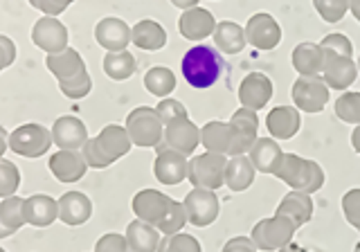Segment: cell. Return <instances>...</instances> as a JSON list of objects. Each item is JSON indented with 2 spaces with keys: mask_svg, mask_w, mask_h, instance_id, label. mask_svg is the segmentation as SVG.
Segmentation results:
<instances>
[{
  "mask_svg": "<svg viewBox=\"0 0 360 252\" xmlns=\"http://www.w3.org/2000/svg\"><path fill=\"white\" fill-rule=\"evenodd\" d=\"M180 73L191 88L207 90L223 75V56L212 45H194L180 61Z\"/></svg>",
  "mask_w": 360,
  "mask_h": 252,
  "instance_id": "obj_1",
  "label": "cell"
},
{
  "mask_svg": "<svg viewBox=\"0 0 360 252\" xmlns=\"http://www.w3.org/2000/svg\"><path fill=\"white\" fill-rule=\"evenodd\" d=\"M275 176L288 187L307 194L320 191L324 185V169L315 160H307L297 153H284Z\"/></svg>",
  "mask_w": 360,
  "mask_h": 252,
  "instance_id": "obj_2",
  "label": "cell"
},
{
  "mask_svg": "<svg viewBox=\"0 0 360 252\" xmlns=\"http://www.w3.org/2000/svg\"><path fill=\"white\" fill-rule=\"evenodd\" d=\"M133 146L142 149H155L162 142L165 135V122L158 115V111L151 106H138L127 115V124H124Z\"/></svg>",
  "mask_w": 360,
  "mask_h": 252,
  "instance_id": "obj_3",
  "label": "cell"
},
{
  "mask_svg": "<svg viewBox=\"0 0 360 252\" xmlns=\"http://www.w3.org/2000/svg\"><path fill=\"white\" fill-rule=\"evenodd\" d=\"M9 151H14L16 156L22 158H43L50 151V146L54 144L52 140V131L45 129L43 124L30 122V124H20L14 131L9 133Z\"/></svg>",
  "mask_w": 360,
  "mask_h": 252,
  "instance_id": "obj_4",
  "label": "cell"
},
{
  "mask_svg": "<svg viewBox=\"0 0 360 252\" xmlns=\"http://www.w3.org/2000/svg\"><path fill=\"white\" fill-rule=\"evenodd\" d=\"M225 167H228V156L205 151L189 160L187 180L194 187L217 191L225 185Z\"/></svg>",
  "mask_w": 360,
  "mask_h": 252,
  "instance_id": "obj_5",
  "label": "cell"
},
{
  "mask_svg": "<svg viewBox=\"0 0 360 252\" xmlns=\"http://www.w3.org/2000/svg\"><path fill=\"white\" fill-rule=\"evenodd\" d=\"M297 225L288 221L286 216H270V219H262L250 232V239L262 252H277L284 246H288L295 237Z\"/></svg>",
  "mask_w": 360,
  "mask_h": 252,
  "instance_id": "obj_6",
  "label": "cell"
},
{
  "mask_svg": "<svg viewBox=\"0 0 360 252\" xmlns=\"http://www.w3.org/2000/svg\"><path fill=\"white\" fill-rule=\"evenodd\" d=\"M183 205H185V212H187V221L196 227L212 225L219 219V212H221V203H219L217 191L200 189V187L191 189L185 196Z\"/></svg>",
  "mask_w": 360,
  "mask_h": 252,
  "instance_id": "obj_7",
  "label": "cell"
},
{
  "mask_svg": "<svg viewBox=\"0 0 360 252\" xmlns=\"http://www.w3.org/2000/svg\"><path fill=\"white\" fill-rule=\"evenodd\" d=\"M331 88L324 84L322 77H300L292 84V101L302 113H320L329 101Z\"/></svg>",
  "mask_w": 360,
  "mask_h": 252,
  "instance_id": "obj_8",
  "label": "cell"
},
{
  "mask_svg": "<svg viewBox=\"0 0 360 252\" xmlns=\"http://www.w3.org/2000/svg\"><path fill=\"white\" fill-rule=\"evenodd\" d=\"M187 169H189L187 156L165 146V142H160L155 146L153 176L158 182H162V185H169V187L180 185L183 180H187Z\"/></svg>",
  "mask_w": 360,
  "mask_h": 252,
  "instance_id": "obj_9",
  "label": "cell"
},
{
  "mask_svg": "<svg viewBox=\"0 0 360 252\" xmlns=\"http://www.w3.org/2000/svg\"><path fill=\"white\" fill-rule=\"evenodd\" d=\"M228 124H230V133H232L230 158L232 156H245V153H250L252 144L257 142V131H259L257 111L239 108L230 118Z\"/></svg>",
  "mask_w": 360,
  "mask_h": 252,
  "instance_id": "obj_10",
  "label": "cell"
},
{
  "mask_svg": "<svg viewBox=\"0 0 360 252\" xmlns=\"http://www.w3.org/2000/svg\"><path fill=\"white\" fill-rule=\"evenodd\" d=\"M245 41L257 50H275L279 41H281V27L279 23L266 14V11H259V14H252L245 23Z\"/></svg>",
  "mask_w": 360,
  "mask_h": 252,
  "instance_id": "obj_11",
  "label": "cell"
},
{
  "mask_svg": "<svg viewBox=\"0 0 360 252\" xmlns=\"http://www.w3.org/2000/svg\"><path fill=\"white\" fill-rule=\"evenodd\" d=\"M68 27L59 18L43 16L32 27V43L45 54H56L68 48Z\"/></svg>",
  "mask_w": 360,
  "mask_h": 252,
  "instance_id": "obj_12",
  "label": "cell"
},
{
  "mask_svg": "<svg viewBox=\"0 0 360 252\" xmlns=\"http://www.w3.org/2000/svg\"><path fill=\"white\" fill-rule=\"evenodd\" d=\"M320 77L331 90H347L358 77V63L352 56H340L335 52L324 50V65Z\"/></svg>",
  "mask_w": 360,
  "mask_h": 252,
  "instance_id": "obj_13",
  "label": "cell"
},
{
  "mask_svg": "<svg viewBox=\"0 0 360 252\" xmlns=\"http://www.w3.org/2000/svg\"><path fill=\"white\" fill-rule=\"evenodd\" d=\"M165 146L174 149V151L191 156L200 144V129L187 118H178L174 122L165 124V135H162Z\"/></svg>",
  "mask_w": 360,
  "mask_h": 252,
  "instance_id": "obj_14",
  "label": "cell"
},
{
  "mask_svg": "<svg viewBox=\"0 0 360 252\" xmlns=\"http://www.w3.org/2000/svg\"><path fill=\"white\" fill-rule=\"evenodd\" d=\"M273 95H275V86L270 82V77H266L264 73L245 75L243 82L239 84V101L243 108L250 111L266 108Z\"/></svg>",
  "mask_w": 360,
  "mask_h": 252,
  "instance_id": "obj_15",
  "label": "cell"
},
{
  "mask_svg": "<svg viewBox=\"0 0 360 252\" xmlns=\"http://www.w3.org/2000/svg\"><path fill=\"white\" fill-rule=\"evenodd\" d=\"M172 203H174V199H169L167 194L158 191V189H140L133 196L131 208L140 221L158 225L162 221V216L167 214V210L172 208Z\"/></svg>",
  "mask_w": 360,
  "mask_h": 252,
  "instance_id": "obj_16",
  "label": "cell"
},
{
  "mask_svg": "<svg viewBox=\"0 0 360 252\" xmlns=\"http://www.w3.org/2000/svg\"><path fill=\"white\" fill-rule=\"evenodd\" d=\"M52 140L63 151H82L88 142V126L75 115H63L52 124Z\"/></svg>",
  "mask_w": 360,
  "mask_h": 252,
  "instance_id": "obj_17",
  "label": "cell"
},
{
  "mask_svg": "<svg viewBox=\"0 0 360 252\" xmlns=\"http://www.w3.org/2000/svg\"><path fill=\"white\" fill-rule=\"evenodd\" d=\"M95 41L106 52H122L131 43V27L117 16H106L95 25Z\"/></svg>",
  "mask_w": 360,
  "mask_h": 252,
  "instance_id": "obj_18",
  "label": "cell"
},
{
  "mask_svg": "<svg viewBox=\"0 0 360 252\" xmlns=\"http://www.w3.org/2000/svg\"><path fill=\"white\" fill-rule=\"evenodd\" d=\"M217 30V18H214L212 11L202 9V7H191L183 11V16L178 20V32L180 37L187 41H202L214 34Z\"/></svg>",
  "mask_w": 360,
  "mask_h": 252,
  "instance_id": "obj_19",
  "label": "cell"
},
{
  "mask_svg": "<svg viewBox=\"0 0 360 252\" xmlns=\"http://www.w3.org/2000/svg\"><path fill=\"white\" fill-rule=\"evenodd\" d=\"M52 176L59 182H77L86 176L88 171V163L82 151H63L59 149L54 156H50L48 163Z\"/></svg>",
  "mask_w": 360,
  "mask_h": 252,
  "instance_id": "obj_20",
  "label": "cell"
},
{
  "mask_svg": "<svg viewBox=\"0 0 360 252\" xmlns=\"http://www.w3.org/2000/svg\"><path fill=\"white\" fill-rule=\"evenodd\" d=\"M56 201H59V221L70 227L84 225L93 216V201L82 191H65Z\"/></svg>",
  "mask_w": 360,
  "mask_h": 252,
  "instance_id": "obj_21",
  "label": "cell"
},
{
  "mask_svg": "<svg viewBox=\"0 0 360 252\" xmlns=\"http://www.w3.org/2000/svg\"><path fill=\"white\" fill-rule=\"evenodd\" d=\"M25 223L34 227H50L54 221H59V201L48 196V194H34L25 199Z\"/></svg>",
  "mask_w": 360,
  "mask_h": 252,
  "instance_id": "obj_22",
  "label": "cell"
},
{
  "mask_svg": "<svg viewBox=\"0 0 360 252\" xmlns=\"http://www.w3.org/2000/svg\"><path fill=\"white\" fill-rule=\"evenodd\" d=\"M300 126H302L300 111L290 108V106L270 108L268 118H266V129H268L270 137H275V140H290V137L297 135Z\"/></svg>",
  "mask_w": 360,
  "mask_h": 252,
  "instance_id": "obj_23",
  "label": "cell"
},
{
  "mask_svg": "<svg viewBox=\"0 0 360 252\" xmlns=\"http://www.w3.org/2000/svg\"><path fill=\"white\" fill-rule=\"evenodd\" d=\"M277 216H286L288 221H292L297 227L307 225L313 219V199L307 191H297L292 189L288 191L281 203L277 205Z\"/></svg>",
  "mask_w": 360,
  "mask_h": 252,
  "instance_id": "obj_24",
  "label": "cell"
},
{
  "mask_svg": "<svg viewBox=\"0 0 360 252\" xmlns=\"http://www.w3.org/2000/svg\"><path fill=\"white\" fill-rule=\"evenodd\" d=\"M248 158L252 160L257 171L275 176V171L281 165V158H284V151H281V146L277 144L275 137H257V142L252 144Z\"/></svg>",
  "mask_w": 360,
  "mask_h": 252,
  "instance_id": "obj_25",
  "label": "cell"
},
{
  "mask_svg": "<svg viewBox=\"0 0 360 252\" xmlns=\"http://www.w3.org/2000/svg\"><path fill=\"white\" fill-rule=\"evenodd\" d=\"M45 65L56 77V82H65V79H72L86 73V61L75 48H65L56 54H48L45 56Z\"/></svg>",
  "mask_w": 360,
  "mask_h": 252,
  "instance_id": "obj_26",
  "label": "cell"
},
{
  "mask_svg": "<svg viewBox=\"0 0 360 252\" xmlns=\"http://www.w3.org/2000/svg\"><path fill=\"white\" fill-rule=\"evenodd\" d=\"M131 43L135 45V48L146 50V52L162 50L167 45V32L160 23H155L151 18H144L131 27Z\"/></svg>",
  "mask_w": 360,
  "mask_h": 252,
  "instance_id": "obj_27",
  "label": "cell"
},
{
  "mask_svg": "<svg viewBox=\"0 0 360 252\" xmlns=\"http://www.w3.org/2000/svg\"><path fill=\"white\" fill-rule=\"evenodd\" d=\"M97 144L101 146V151H104L112 163H117L120 158L127 156L133 146L127 129L120 124H106L97 135Z\"/></svg>",
  "mask_w": 360,
  "mask_h": 252,
  "instance_id": "obj_28",
  "label": "cell"
},
{
  "mask_svg": "<svg viewBox=\"0 0 360 252\" xmlns=\"http://www.w3.org/2000/svg\"><path fill=\"white\" fill-rule=\"evenodd\" d=\"M290 61L300 77H320L324 65V50L320 48V43H300L292 50Z\"/></svg>",
  "mask_w": 360,
  "mask_h": 252,
  "instance_id": "obj_29",
  "label": "cell"
},
{
  "mask_svg": "<svg viewBox=\"0 0 360 252\" xmlns=\"http://www.w3.org/2000/svg\"><path fill=\"white\" fill-rule=\"evenodd\" d=\"M127 241L131 252H158V246H160V230L155 225L135 219L129 223L127 227Z\"/></svg>",
  "mask_w": 360,
  "mask_h": 252,
  "instance_id": "obj_30",
  "label": "cell"
},
{
  "mask_svg": "<svg viewBox=\"0 0 360 252\" xmlns=\"http://www.w3.org/2000/svg\"><path fill=\"white\" fill-rule=\"evenodd\" d=\"M214 43H217V50L223 54H241L245 48V30L239 23L232 20H221L217 23V30L212 34Z\"/></svg>",
  "mask_w": 360,
  "mask_h": 252,
  "instance_id": "obj_31",
  "label": "cell"
},
{
  "mask_svg": "<svg viewBox=\"0 0 360 252\" xmlns=\"http://www.w3.org/2000/svg\"><path fill=\"white\" fill-rule=\"evenodd\" d=\"M257 169L252 165V160L248 156H232L225 167V185L230 187V191H245L255 182Z\"/></svg>",
  "mask_w": 360,
  "mask_h": 252,
  "instance_id": "obj_32",
  "label": "cell"
},
{
  "mask_svg": "<svg viewBox=\"0 0 360 252\" xmlns=\"http://www.w3.org/2000/svg\"><path fill=\"white\" fill-rule=\"evenodd\" d=\"M200 144L205 146L210 153H221L230 156V144H232V133L230 124L221 120H212L200 129Z\"/></svg>",
  "mask_w": 360,
  "mask_h": 252,
  "instance_id": "obj_33",
  "label": "cell"
},
{
  "mask_svg": "<svg viewBox=\"0 0 360 252\" xmlns=\"http://www.w3.org/2000/svg\"><path fill=\"white\" fill-rule=\"evenodd\" d=\"M144 88L155 97H169L176 90V75L165 65H153L144 75Z\"/></svg>",
  "mask_w": 360,
  "mask_h": 252,
  "instance_id": "obj_34",
  "label": "cell"
},
{
  "mask_svg": "<svg viewBox=\"0 0 360 252\" xmlns=\"http://www.w3.org/2000/svg\"><path fill=\"white\" fill-rule=\"evenodd\" d=\"M135 56L129 50L122 52H108L104 56V73L112 82H127L135 73Z\"/></svg>",
  "mask_w": 360,
  "mask_h": 252,
  "instance_id": "obj_35",
  "label": "cell"
},
{
  "mask_svg": "<svg viewBox=\"0 0 360 252\" xmlns=\"http://www.w3.org/2000/svg\"><path fill=\"white\" fill-rule=\"evenodd\" d=\"M22 208H25V199L16 196V194L0 201V221L14 234L25 225V212H22Z\"/></svg>",
  "mask_w": 360,
  "mask_h": 252,
  "instance_id": "obj_36",
  "label": "cell"
},
{
  "mask_svg": "<svg viewBox=\"0 0 360 252\" xmlns=\"http://www.w3.org/2000/svg\"><path fill=\"white\" fill-rule=\"evenodd\" d=\"M187 212H185V205L174 201L172 208L167 210V214L162 216V221L158 223L155 227L160 230V234H176V232H183V227L187 225Z\"/></svg>",
  "mask_w": 360,
  "mask_h": 252,
  "instance_id": "obj_37",
  "label": "cell"
},
{
  "mask_svg": "<svg viewBox=\"0 0 360 252\" xmlns=\"http://www.w3.org/2000/svg\"><path fill=\"white\" fill-rule=\"evenodd\" d=\"M335 115L347 124H360V93H342L335 99Z\"/></svg>",
  "mask_w": 360,
  "mask_h": 252,
  "instance_id": "obj_38",
  "label": "cell"
},
{
  "mask_svg": "<svg viewBox=\"0 0 360 252\" xmlns=\"http://www.w3.org/2000/svg\"><path fill=\"white\" fill-rule=\"evenodd\" d=\"M158 252H202V248L196 237L176 232L162 239L160 246H158Z\"/></svg>",
  "mask_w": 360,
  "mask_h": 252,
  "instance_id": "obj_39",
  "label": "cell"
},
{
  "mask_svg": "<svg viewBox=\"0 0 360 252\" xmlns=\"http://www.w3.org/2000/svg\"><path fill=\"white\" fill-rule=\"evenodd\" d=\"M20 187V171L9 160H0V199L14 196Z\"/></svg>",
  "mask_w": 360,
  "mask_h": 252,
  "instance_id": "obj_40",
  "label": "cell"
},
{
  "mask_svg": "<svg viewBox=\"0 0 360 252\" xmlns=\"http://www.w3.org/2000/svg\"><path fill=\"white\" fill-rule=\"evenodd\" d=\"M59 90L61 95L68 99H84L90 90H93V79H90L88 73H82L72 79H65V82H59Z\"/></svg>",
  "mask_w": 360,
  "mask_h": 252,
  "instance_id": "obj_41",
  "label": "cell"
},
{
  "mask_svg": "<svg viewBox=\"0 0 360 252\" xmlns=\"http://www.w3.org/2000/svg\"><path fill=\"white\" fill-rule=\"evenodd\" d=\"M313 7L324 23H340L349 11V0H313Z\"/></svg>",
  "mask_w": 360,
  "mask_h": 252,
  "instance_id": "obj_42",
  "label": "cell"
},
{
  "mask_svg": "<svg viewBox=\"0 0 360 252\" xmlns=\"http://www.w3.org/2000/svg\"><path fill=\"white\" fill-rule=\"evenodd\" d=\"M342 214L347 223L360 232V187L349 189L342 196Z\"/></svg>",
  "mask_w": 360,
  "mask_h": 252,
  "instance_id": "obj_43",
  "label": "cell"
},
{
  "mask_svg": "<svg viewBox=\"0 0 360 252\" xmlns=\"http://www.w3.org/2000/svg\"><path fill=\"white\" fill-rule=\"evenodd\" d=\"M82 153L86 158L88 167H93V169H106L112 165V160L101 151V146L97 144V137H88V142L84 144Z\"/></svg>",
  "mask_w": 360,
  "mask_h": 252,
  "instance_id": "obj_44",
  "label": "cell"
},
{
  "mask_svg": "<svg viewBox=\"0 0 360 252\" xmlns=\"http://www.w3.org/2000/svg\"><path fill=\"white\" fill-rule=\"evenodd\" d=\"M155 111H158V115H160V120H162L165 124L174 122V120H178V118H187V108H185L183 101L172 99V97L160 99V104L155 106Z\"/></svg>",
  "mask_w": 360,
  "mask_h": 252,
  "instance_id": "obj_45",
  "label": "cell"
},
{
  "mask_svg": "<svg viewBox=\"0 0 360 252\" xmlns=\"http://www.w3.org/2000/svg\"><path fill=\"white\" fill-rule=\"evenodd\" d=\"M320 48L322 50H329V52H335V54H340V56H352L354 54V45L352 41H349L345 34H326V37L322 39L320 43Z\"/></svg>",
  "mask_w": 360,
  "mask_h": 252,
  "instance_id": "obj_46",
  "label": "cell"
},
{
  "mask_svg": "<svg viewBox=\"0 0 360 252\" xmlns=\"http://www.w3.org/2000/svg\"><path fill=\"white\" fill-rule=\"evenodd\" d=\"M95 252H131V248L124 234L106 232L104 237H99V241L95 244Z\"/></svg>",
  "mask_w": 360,
  "mask_h": 252,
  "instance_id": "obj_47",
  "label": "cell"
},
{
  "mask_svg": "<svg viewBox=\"0 0 360 252\" xmlns=\"http://www.w3.org/2000/svg\"><path fill=\"white\" fill-rule=\"evenodd\" d=\"M27 3L34 7V9H39L43 16H61L63 11L70 7L75 0H27Z\"/></svg>",
  "mask_w": 360,
  "mask_h": 252,
  "instance_id": "obj_48",
  "label": "cell"
},
{
  "mask_svg": "<svg viewBox=\"0 0 360 252\" xmlns=\"http://www.w3.org/2000/svg\"><path fill=\"white\" fill-rule=\"evenodd\" d=\"M221 252H259V248L255 246V241L250 237H234V239H230L228 244L223 246V250Z\"/></svg>",
  "mask_w": 360,
  "mask_h": 252,
  "instance_id": "obj_49",
  "label": "cell"
},
{
  "mask_svg": "<svg viewBox=\"0 0 360 252\" xmlns=\"http://www.w3.org/2000/svg\"><path fill=\"white\" fill-rule=\"evenodd\" d=\"M0 54H3L7 68L16 61V43L11 41L9 37H5V34H0Z\"/></svg>",
  "mask_w": 360,
  "mask_h": 252,
  "instance_id": "obj_50",
  "label": "cell"
},
{
  "mask_svg": "<svg viewBox=\"0 0 360 252\" xmlns=\"http://www.w3.org/2000/svg\"><path fill=\"white\" fill-rule=\"evenodd\" d=\"M7 140H9V133H7V129H5V126H0V160H3L5 151H7V149H9Z\"/></svg>",
  "mask_w": 360,
  "mask_h": 252,
  "instance_id": "obj_51",
  "label": "cell"
},
{
  "mask_svg": "<svg viewBox=\"0 0 360 252\" xmlns=\"http://www.w3.org/2000/svg\"><path fill=\"white\" fill-rule=\"evenodd\" d=\"M172 5L178 7V9H183V11H187L191 7H198V0H172Z\"/></svg>",
  "mask_w": 360,
  "mask_h": 252,
  "instance_id": "obj_52",
  "label": "cell"
},
{
  "mask_svg": "<svg viewBox=\"0 0 360 252\" xmlns=\"http://www.w3.org/2000/svg\"><path fill=\"white\" fill-rule=\"evenodd\" d=\"M352 146H354L356 153H360V124L356 126L354 133H352Z\"/></svg>",
  "mask_w": 360,
  "mask_h": 252,
  "instance_id": "obj_53",
  "label": "cell"
},
{
  "mask_svg": "<svg viewBox=\"0 0 360 252\" xmlns=\"http://www.w3.org/2000/svg\"><path fill=\"white\" fill-rule=\"evenodd\" d=\"M349 11H352L354 18L360 23V0H349Z\"/></svg>",
  "mask_w": 360,
  "mask_h": 252,
  "instance_id": "obj_54",
  "label": "cell"
},
{
  "mask_svg": "<svg viewBox=\"0 0 360 252\" xmlns=\"http://www.w3.org/2000/svg\"><path fill=\"white\" fill-rule=\"evenodd\" d=\"M277 252H307V250H304V248H300V246H295V244H288V246H284V248H281V250H277Z\"/></svg>",
  "mask_w": 360,
  "mask_h": 252,
  "instance_id": "obj_55",
  "label": "cell"
},
{
  "mask_svg": "<svg viewBox=\"0 0 360 252\" xmlns=\"http://www.w3.org/2000/svg\"><path fill=\"white\" fill-rule=\"evenodd\" d=\"M11 234H14V232H9L7 227L3 225V221H0V239H7V237H11Z\"/></svg>",
  "mask_w": 360,
  "mask_h": 252,
  "instance_id": "obj_56",
  "label": "cell"
},
{
  "mask_svg": "<svg viewBox=\"0 0 360 252\" xmlns=\"http://www.w3.org/2000/svg\"><path fill=\"white\" fill-rule=\"evenodd\" d=\"M5 68H7V65H5V59H3V54H0V73H3Z\"/></svg>",
  "mask_w": 360,
  "mask_h": 252,
  "instance_id": "obj_57",
  "label": "cell"
},
{
  "mask_svg": "<svg viewBox=\"0 0 360 252\" xmlns=\"http://www.w3.org/2000/svg\"><path fill=\"white\" fill-rule=\"evenodd\" d=\"M354 252H360V241L356 244V248H354Z\"/></svg>",
  "mask_w": 360,
  "mask_h": 252,
  "instance_id": "obj_58",
  "label": "cell"
},
{
  "mask_svg": "<svg viewBox=\"0 0 360 252\" xmlns=\"http://www.w3.org/2000/svg\"><path fill=\"white\" fill-rule=\"evenodd\" d=\"M358 70H360V56H358Z\"/></svg>",
  "mask_w": 360,
  "mask_h": 252,
  "instance_id": "obj_59",
  "label": "cell"
},
{
  "mask_svg": "<svg viewBox=\"0 0 360 252\" xmlns=\"http://www.w3.org/2000/svg\"><path fill=\"white\" fill-rule=\"evenodd\" d=\"M0 252H5V250H3V248H0Z\"/></svg>",
  "mask_w": 360,
  "mask_h": 252,
  "instance_id": "obj_60",
  "label": "cell"
}]
</instances>
